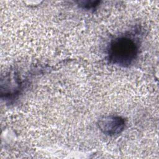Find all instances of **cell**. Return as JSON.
I'll return each instance as SVG.
<instances>
[{"label": "cell", "instance_id": "7a4b0ae2", "mask_svg": "<svg viewBox=\"0 0 159 159\" xmlns=\"http://www.w3.org/2000/svg\"><path fill=\"white\" fill-rule=\"evenodd\" d=\"M125 119L119 116L110 115L99 119L98 125L100 130L105 135L116 136L120 134L125 129Z\"/></svg>", "mask_w": 159, "mask_h": 159}, {"label": "cell", "instance_id": "6da1fadb", "mask_svg": "<svg viewBox=\"0 0 159 159\" xmlns=\"http://www.w3.org/2000/svg\"><path fill=\"white\" fill-rule=\"evenodd\" d=\"M139 52V43L130 34L121 35L112 39L107 48V59L110 63L122 67L132 65Z\"/></svg>", "mask_w": 159, "mask_h": 159}, {"label": "cell", "instance_id": "3957f363", "mask_svg": "<svg viewBox=\"0 0 159 159\" xmlns=\"http://www.w3.org/2000/svg\"><path fill=\"white\" fill-rule=\"evenodd\" d=\"M98 3H99V1H82L80 2V4H81V6L83 8L87 9H90L92 8H94L96 6H98Z\"/></svg>", "mask_w": 159, "mask_h": 159}]
</instances>
